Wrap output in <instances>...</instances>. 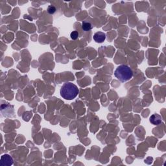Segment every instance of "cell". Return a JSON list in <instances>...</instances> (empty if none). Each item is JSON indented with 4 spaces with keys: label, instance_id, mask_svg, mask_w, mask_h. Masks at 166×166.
Masks as SVG:
<instances>
[{
    "label": "cell",
    "instance_id": "6da1fadb",
    "mask_svg": "<svg viewBox=\"0 0 166 166\" xmlns=\"http://www.w3.org/2000/svg\"><path fill=\"white\" fill-rule=\"evenodd\" d=\"M79 90L77 86L72 82H66L64 84L60 89V95L64 99L72 100L78 95Z\"/></svg>",
    "mask_w": 166,
    "mask_h": 166
},
{
    "label": "cell",
    "instance_id": "7a4b0ae2",
    "mask_svg": "<svg viewBox=\"0 0 166 166\" xmlns=\"http://www.w3.org/2000/svg\"><path fill=\"white\" fill-rule=\"evenodd\" d=\"M114 75L119 81L125 82L132 79L133 73L132 70L128 66L121 65L116 68L114 72Z\"/></svg>",
    "mask_w": 166,
    "mask_h": 166
},
{
    "label": "cell",
    "instance_id": "3957f363",
    "mask_svg": "<svg viewBox=\"0 0 166 166\" xmlns=\"http://www.w3.org/2000/svg\"><path fill=\"white\" fill-rule=\"evenodd\" d=\"M13 164V159L9 154H4L1 156L0 160V165L1 166H10Z\"/></svg>",
    "mask_w": 166,
    "mask_h": 166
},
{
    "label": "cell",
    "instance_id": "277c9868",
    "mask_svg": "<svg viewBox=\"0 0 166 166\" xmlns=\"http://www.w3.org/2000/svg\"><path fill=\"white\" fill-rule=\"evenodd\" d=\"M93 40L97 43H102L106 39V35L103 32H97L93 35Z\"/></svg>",
    "mask_w": 166,
    "mask_h": 166
},
{
    "label": "cell",
    "instance_id": "5b68a950",
    "mask_svg": "<svg viewBox=\"0 0 166 166\" xmlns=\"http://www.w3.org/2000/svg\"><path fill=\"white\" fill-rule=\"evenodd\" d=\"M149 120L151 123L154 125H158L162 123V118L160 115H158L157 114H153L150 117Z\"/></svg>",
    "mask_w": 166,
    "mask_h": 166
},
{
    "label": "cell",
    "instance_id": "8992f818",
    "mask_svg": "<svg viewBox=\"0 0 166 166\" xmlns=\"http://www.w3.org/2000/svg\"><path fill=\"white\" fill-rule=\"evenodd\" d=\"M82 28L85 31H89L93 28V26L91 23L88 22V21H84L82 24Z\"/></svg>",
    "mask_w": 166,
    "mask_h": 166
},
{
    "label": "cell",
    "instance_id": "52a82bcc",
    "mask_svg": "<svg viewBox=\"0 0 166 166\" xmlns=\"http://www.w3.org/2000/svg\"><path fill=\"white\" fill-rule=\"evenodd\" d=\"M71 38L73 40H76L79 37V32L77 31H74L73 32H71V33L70 35Z\"/></svg>",
    "mask_w": 166,
    "mask_h": 166
},
{
    "label": "cell",
    "instance_id": "ba28073f",
    "mask_svg": "<svg viewBox=\"0 0 166 166\" xmlns=\"http://www.w3.org/2000/svg\"><path fill=\"white\" fill-rule=\"evenodd\" d=\"M48 11L49 14H53L55 13L56 12V8L53 5H50L48 7Z\"/></svg>",
    "mask_w": 166,
    "mask_h": 166
}]
</instances>
